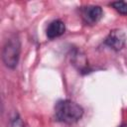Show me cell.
I'll list each match as a JSON object with an SVG mask.
<instances>
[{"label": "cell", "mask_w": 127, "mask_h": 127, "mask_svg": "<svg viewBox=\"0 0 127 127\" xmlns=\"http://www.w3.org/2000/svg\"><path fill=\"white\" fill-rule=\"evenodd\" d=\"M83 114V109L74 101L64 99L57 102L55 106V117L58 121L64 123L77 122Z\"/></svg>", "instance_id": "obj_1"}, {"label": "cell", "mask_w": 127, "mask_h": 127, "mask_svg": "<svg viewBox=\"0 0 127 127\" xmlns=\"http://www.w3.org/2000/svg\"><path fill=\"white\" fill-rule=\"evenodd\" d=\"M20 42L16 37H12L5 43L2 51V60L4 64L9 68H14L19 61Z\"/></svg>", "instance_id": "obj_2"}, {"label": "cell", "mask_w": 127, "mask_h": 127, "mask_svg": "<svg viewBox=\"0 0 127 127\" xmlns=\"http://www.w3.org/2000/svg\"><path fill=\"white\" fill-rule=\"evenodd\" d=\"M81 17L84 23L93 25L102 17V9L99 6H87L81 10Z\"/></svg>", "instance_id": "obj_3"}, {"label": "cell", "mask_w": 127, "mask_h": 127, "mask_svg": "<svg viewBox=\"0 0 127 127\" xmlns=\"http://www.w3.org/2000/svg\"><path fill=\"white\" fill-rule=\"evenodd\" d=\"M105 43L110 48L118 51V50L122 49V47L124 46V35L119 30L112 31V32H110V34L106 38Z\"/></svg>", "instance_id": "obj_4"}, {"label": "cell", "mask_w": 127, "mask_h": 127, "mask_svg": "<svg viewBox=\"0 0 127 127\" xmlns=\"http://www.w3.org/2000/svg\"><path fill=\"white\" fill-rule=\"evenodd\" d=\"M65 31L64 23L61 20H55L51 22L47 28V36L50 39H55L58 37H61Z\"/></svg>", "instance_id": "obj_5"}, {"label": "cell", "mask_w": 127, "mask_h": 127, "mask_svg": "<svg viewBox=\"0 0 127 127\" xmlns=\"http://www.w3.org/2000/svg\"><path fill=\"white\" fill-rule=\"evenodd\" d=\"M111 6L121 15H127V2L124 1H117L111 3Z\"/></svg>", "instance_id": "obj_6"}, {"label": "cell", "mask_w": 127, "mask_h": 127, "mask_svg": "<svg viewBox=\"0 0 127 127\" xmlns=\"http://www.w3.org/2000/svg\"><path fill=\"white\" fill-rule=\"evenodd\" d=\"M9 127H25V124L23 120L20 118L18 114H16L10 121V126Z\"/></svg>", "instance_id": "obj_7"}, {"label": "cell", "mask_w": 127, "mask_h": 127, "mask_svg": "<svg viewBox=\"0 0 127 127\" xmlns=\"http://www.w3.org/2000/svg\"><path fill=\"white\" fill-rule=\"evenodd\" d=\"M120 127H127V124H123V125H121Z\"/></svg>", "instance_id": "obj_8"}]
</instances>
